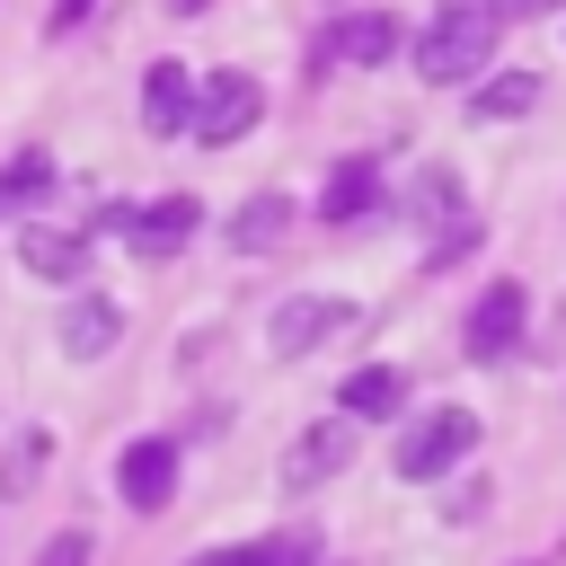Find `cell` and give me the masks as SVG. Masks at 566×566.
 <instances>
[{"label":"cell","instance_id":"cell-17","mask_svg":"<svg viewBox=\"0 0 566 566\" xmlns=\"http://www.w3.org/2000/svg\"><path fill=\"white\" fill-rule=\"evenodd\" d=\"M44 460H53V433H44V424H27V433H9V451H0V495H35V478H44Z\"/></svg>","mask_w":566,"mask_h":566},{"label":"cell","instance_id":"cell-3","mask_svg":"<svg viewBox=\"0 0 566 566\" xmlns=\"http://www.w3.org/2000/svg\"><path fill=\"white\" fill-rule=\"evenodd\" d=\"M256 115H265L256 71H212V80L195 88V142H203V150H230L239 133H256Z\"/></svg>","mask_w":566,"mask_h":566},{"label":"cell","instance_id":"cell-24","mask_svg":"<svg viewBox=\"0 0 566 566\" xmlns=\"http://www.w3.org/2000/svg\"><path fill=\"white\" fill-rule=\"evenodd\" d=\"M495 18H539V9H557V0H486Z\"/></svg>","mask_w":566,"mask_h":566},{"label":"cell","instance_id":"cell-18","mask_svg":"<svg viewBox=\"0 0 566 566\" xmlns=\"http://www.w3.org/2000/svg\"><path fill=\"white\" fill-rule=\"evenodd\" d=\"M407 212L424 221V230H442V221H460L469 203H460V168H424L416 186H407Z\"/></svg>","mask_w":566,"mask_h":566},{"label":"cell","instance_id":"cell-21","mask_svg":"<svg viewBox=\"0 0 566 566\" xmlns=\"http://www.w3.org/2000/svg\"><path fill=\"white\" fill-rule=\"evenodd\" d=\"M239 566H318V531H265L239 548Z\"/></svg>","mask_w":566,"mask_h":566},{"label":"cell","instance_id":"cell-23","mask_svg":"<svg viewBox=\"0 0 566 566\" xmlns=\"http://www.w3.org/2000/svg\"><path fill=\"white\" fill-rule=\"evenodd\" d=\"M88 9H97V0H53V18H44V35H80V27H88Z\"/></svg>","mask_w":566,"mask_h":566},{"label":"cell","instance_id":"cell-1","mask_svg":"<svg viewBox=\"0 0 566 566\" xmlns=\"http://www.w3.org/2000/svg\"><path fill=\"white\" fill-rule=\"evenodd\" d=\"M495 27H504V18H495L486 0H442V18H433L416 44H407V62H416L433 88H451V80H478V71L495 62Z\"/></svg>","mask_w":566,"mask_h":566},{"label":"cell","instance_id":"cell-15","mask_svg":"<svg viewBox=\"0 0 566 566\" xmlns=\"http://www.w3.org/2000/svg\"><path fill=\"white\" fill-rule=\"evenodd\" d=\"M539 106V71H486L469 88V124H522Z\"/></svg>","mask_w":566,"mask_h":566},{"label":"cell","instance_id":"cell-6","mask_svg":"<svg viewBox=\"0 0 566 566\" xmlns=\"http://www.w3.org/2000/svg\"><path fill=\"white\" fill-rule=\"evenodd\" d=\"M407 53V27L389 18V9H354V18H336L327 35H318V53H310V71H327V62H354V71H380V62H398Z\"/></svg>","mask_w":566,"mask_h":566},{"label":"cell","instance_id":"cell-4","mask_svg":"<svg viewBox=\"0 0 566 566\" xmlns=\"http://www.w3.org/2000/svg\"><path fill=\"white\" fill-rule=\"evenodd\" d=\"M345 327H363L354 301H336V292H301V301H283V310L265 318V354H274V363H301L310 345H327V336H345Z\"/></svg>","mask_w":566,"mask_h":566},{"label":"cell","instance_id":"cell-8","mask_svg":"<svg viewBox=\"0 0 566 566\" xmlns=\"http://www.w3.org/2000/svg\"><path fill=\"white\" fill-rule=\"evenodd\" d=\"M53 336H62V354H71V363H97V354H115V345H124V301L80 283V292L62 301V318H53Z\"/></svg>","mask_w":566,"mask_h":566},{"label":"cell","instance_id":"cell-11","mask_svg":"<svg viewBox=\"0 0 566 566\" xmlns=\"http://www.w3.org/2000/svg\"><path fill=\"white\" fill-rule=\"evenodd\" d=\"M195 230H203V203L195 195H159V203H133V230L124 239H133V256H177Z\"/></svg>","mask_w":566,"mask_h":566},{"label":"cell","instance_id":"cell-16","mask_svg":"<svg viewBox=\"0 0 566 566\" xmlns=\"http://www.w3.org/2000/svg\"><path fill=\"white\" fill-rule=\"evenodd\" d=\"M283 230H292V195H274V186H265V195H248V203L230 212V248H239V256H265Z\"/></svg>","mask_w":566,"mask_h":566},{"label":"cell","instance_id":"cell-19","mask_svg":"<svg viewBox=\"0 0 566 566\" xmlns=\"http://www.w3.org/2000/svg\"><path fill=\"white\" fill-rule=\"evenodd\" d=\"M478 212H460V221H442V230H424V274H451V265H469L478 256Z\"/></svg>","mask_w":566,"mask_h":566},{"label":"cell","instance_id":"cell-10","mask_svg":"<svg viewBox=\"0 0 566 566\" xmlns=\"http://www.w3.org/2000/svg\"><path fill=\"white\" fill-rule=\"evenodd\" d=\"M345 460H354V416L336 407L327 424H310V433H301V442L283 451V486H327V478H336Z\"/></svg>","mask_w":566,"mask_h":566},{"label":"cell","instance_id":"cell-5","mask_svg":"<svg viewBox=\"0 0 566 566\" xmlns=\"http://www.w3.org/2000/svg\"><path fill=\"white\" fill-rule=\"evenodd\" d=\"M177 478H186V451H177L168 433H142V442L115 451V495H124L133 513H168V504H177Z\"/></svg>","mask_w":566,"mask_h":566},{"label":"cell","instance_id":"cell-9","mask_svg":"<svg viewBox=\"0 0 566 566\" xmlns=\"http://www.w3.org/2000/svg\"><path fill=\"white\" fill-rule=\"evenodd\" d=\"M195 88H203V80H195L186 62H168V53H159V62L142 71V133H150V142L195 133Z\"/></svg>","mask_w":566,"mask_h":566},{"label":"cell","instance_id":"cell-27","mask_svg":"<svg viewBox=\"0 0 566 566\" xmlns=\"http://www.w3.org/2000/svg\"><path fill=\"white\" fill-rule=\"evenodd\" d=\"M522 566H531V557H522Z\"/></svg>","mask_w":566,"mask_h":566},{"label":"cell","instance_id":"cell-13","mask_svg":"<svg viewBox=\"0 0 566 566\" xmlns=\"http://www.w3.org/2000/svg\"><path fill=\"white\" fill-rule=\"evenodd\" d=\"M380 195H389V186H380V168H371V159H336V168H327V186H318V221H327V230H345V221L380 212Z\"/></svg>","mask_w":566,"mask_h":566},{"label":"cell","instance_id":"cell-22","mask_svg":"<svg viewBox=\"0 0 566 566\" xmlns=\"http://www.w3.org/2000/svg\"><path fill=\"white\" fill-rule=\"evenodd\" d=\"M88 557H97V539H88V531H53V539L35 548V566H88Z\"/></svg>","mask_w":566,"mask_h":566},{"label":"cell","instance_id":"cell-26","mask_svg":"<svg viewBox=\"0 0 566 566\" xmlns=\"http://www.w3.org/2000/svg\"><path fill=\"white\" fill-rule=\"evenodd\" d=\"M203 9H212V0H168V18H203Z\"/></svg>","mask_w":566,"mask_h":566},{"label":"cell","instance_id":"cell-20","mask_svg":"<svg viewBox=\"0 0 566 566\" xmlns=\"http://www.w3.org/2000/svg\"><path fill=\"white\" fill-rule=\"evenodd\" d=\"M53 195V159L44 150H9V168H0V203H44Z\"/></svg>","mask_w":566,"mask_h":566},{"label":"cell","instance_id":"cell-12","mask_svg":"<svg viewBox=\"0 0 566 566\" xmlns=\"http://www.w3.org/2000/svg\"><path fill=\"white\" fill-rule=\"evenodd\" d=\"M18 265L80 292V283H88V230H44V221H27V230H18Z\"/></svg>","mask_w":566,"mask_h":566},{"label":"cell","instance_id":"cell-7","mask_svg":"<svg viewBox=\"0 0 566 566\" xmlns=\"http://www.w3.org/2000/svg\"><path fill=\"white\" fill-rule=\"evenodd\" d=\"M522 318H531V292H522L513 274H495V283L478 292V310H469V327H460V345H469V363H495V354H513V345H522Z\"/></svg>","mask_w":566,"mask_h":566},{"label":"cell","instance_id":"cell-25","mask_svg":"<svg viewBox=\"0 0 566 566\" xmlns=\"http://www.w3.org/2000/svg\"><path fill=\"white\" fill-rule=\"evenodd\" d=\"M186 566H239V548H203V557H186Z\"/></svg>","mask_w":566,"mask_h":566},{"label":"cell","instance_id":"cell-14","mask_svg":"<svg viewBox=\"0 0 566 566\" xmlns=\"http://www.w3.org/2000/svg\"><path fill=\"white\" fill-rule=\"evenodd\" d=\"M336 407H345L354 424H380V416H398V407H407V371H398V363H363V371H345Z\"/></svg>","mask_w":566,"mask_h":566},{"label":"cell","instance_id":"cell-2","mask_svg":"<svg viewBox=\"0 0 566 566\" xmlns=\"http://www.w3.org/2000/svg\"><path fill=\"white\" fill-rule=\"evenodd\" d=\"M469 451H478V416H469V407H424V416L398 433V460H389V469H398L407 486H433V478H451Z\"/></svg>","mask_w":566,"mask_h":566}]
</instances>
